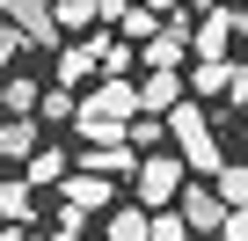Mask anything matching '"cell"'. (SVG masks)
Segmentation results:
<instances>
[{"label":"cell","instance_id":"5b68a950","mask_svg":"<svg viewBox=\"0 0 248 241\" xmlns=\"http://www.w3.org/2000/svg\"><path fill=\"white\" fill-rule=\"evenodd\" d=\"M175 212L190 219V234H204V241H219V234H226V212H233V205H226V197L212 190V176H204V183H183V197H175Z\"/></svg>","mask_w":248,"mask_h":241},{"label":"cell","instance_id":"603a6c76","mask_svg":"<svg viewBox=\"0 0 248 241\" xmlns=\"http://www.w3.org/2000/svg\"><path fill=\"white\" fill-rule=\"evenodd\" d=\"M22 44H30V37H22V30H15V22H8V15H0V66H8V59H15V51H22Z\"/></svg>","mask_w":248,"mask_h":241},{"label":"cell","instance_id":"83f0119b","mask_svg":"<svg viewBox=\"0 0 248 241\" xmlns=\"http://www.w3.org/2000/svg\"><path fill=\"white\" fill-rule=\"evenodd\" d=\"M0 117H8V88H0Z\"/></svg>","mask_w":248,"mask_h":241},{"label":"cell","instance_id":"6da1fadb","mask_svg":"<svg viewBox=\"0 0 248 241\" xmlns=\"http://www.w3.org/2000/svg\"><path fill=\"white\" fill-rule=\"evenodd\" d=\"M132 117H139V80L102 73V88L80 95L73 110V139H132Z\"/></svg>","mask_w":248,"mask_h":241},{"label":"cell","instance_id":"cb8c5ba5","mask_svg":"<svg viewBox=\"0 0 248 241\" xmlns=\"http://www.w3.org/2000/svg\"><path fill=\"white\" fill-rule=\"evenodd\" d=\"M226 95H233V102L248 110V59H233V80H226Z\"/></svg>","mask_w":248,"mask_h":241},{"label":"cell","instance_id":"ba28073f","mask_svg":"<svg viewBox=\"0 0 248 241\" xmlns=\"http://www.w3.org/2000/svg\"><path fill=\"white\" fill-rule=\"evenodd\" d=\"M88 73H102V37H88V44H59V80L80 88Z\"/></svg>","mask_w":248,"mask_h":241},{"label":"cell","instance_id":"4316f807","mask_svg":"<svg viewBox=\"0 0 248 241\" xmlns=\"http://www.w3.org/2000/svg\"><path fill=\"white\" fill-rule=\"evenodd\" d=\"M146 8H161V15H175V8H183V0H146Z\"/></svg>","mask_w":248,"mask_h":241},{"label":"cell","instance_id":"3957f363","mask_svg":"<svg viewBox=\"0 0 248 241\" xmlns=\"http://www.w3.org/2000/svg\"><path fill=\"white\" fill-rule=\"evenodd\" d=\"M183 183H190V161H183V154H139V168H132V190H139V205H146V212L175 205V197H183Z\"/></svg>","mask_w":248,"mask_h":241},{"label":"cell","instance_id":"2e32d148","mask_svg":"<svg viewBox=\"0 0 248 241\" xmlns=\"http://www.w3.org/2000/svg\"><path fill=\"white\" fill-rule=\"evenodd\" d=\"M73 110H80V102H73V88H66V80H59L51 95H37V117H44V125H73Z\"/></svg>","mask_w":248,"mask_h":241},{"label":"cell","instance_id":"8992f818","mask_svg":"<svg viewBox=\"0 0 248 241\" xmlns=\"http://www.w3.org/2000/svg\"><path fill=\"white\" fill-rule=\"evenodd\" d=\"M80 168H95V176L117 183V176L139 168V146H132V139H80Z\"/></svg>","mask_w":248,"mask_h":241},{"label":"cell","instance_id":"ffe728a7","mask_svg":"<svg viewBox=\"0 0 248 241\" xmlns=\"http://www.w3.org/2000/svg\"><path fill=\"white\" fill-rule=\"evenodd\" d=\"M102 73H132V37H102Z\"/></svg>","mask_w":248,"mask_h":241},{"label":"cell","instance_id":"e0dca14e","mask_svg":"<svg viewBox=\"0 0 248 241\" xmlns=\"http://www.w3.org/2000/svg\"><path fill=\"white\" fill-rule=\"evenodd\" d=\"M212 190H219L226 205H248V161H226V168L212 176Z\"/></svg>","mask_w":248,"mask_h":241},{"label":"cell","instance_id":"52a82bcc","mask_svg":"<svg viewBox=\"0 0 248 241\" xmlns=\"http://www.w3.org/2000/svg\"><path fill=\"white\" fill-rule=\"evenodd\" d=\"M183 102V66H146V80H139V110H175Z\"/></svg>","mask_w":248,"mask_h":241},{"label":"cell","instance_id":"7c38bea8","mask_svg":"<svg viewBox=\"0 0 248 241\" xmlns=\"http://www.w3.org/2000/svg\"><path fill=\"white\" fill-rule=\"evenodd\" d=\"M226 80H233V59H197L190 66V95H226Z\"/></svg>","mask_w":248,"mask_h":241},{"label":"cell","instance_id":"d6986e66","mask_svg":"<svg viewBox=\"0 0 248 241\" xmlns=\"http://www.w3.org/2000/svg\"><path fill=\"white\" fill-rule=\"evenodd\" d=\"M154 241H190V219L161 205V212H154Z\"/></svg>","mask_w":248,"mask_h":241},{"label":"cell","instance_id":"9a60e30c","mask_svg":"<svg viewBox=\"0 0 248 241\" xmlns=\"http://www.w3.org/2000/svg\"><path fill=\"white\" fill-rule=\"evenodd\" d=\"M161 139H168V117H161V110H139V117H132V146H139V154H154Z\"/></svg>","mask_w":248,"mask_h":241},{"label":"cell","instance_id":"8fae6325","mask_svg":"<svg viewBox=\"0 0 248 241\" xmlns=\"http://www.w3.org/2000/svg\"><path fill=\"white\" fill-rule=\"evenodd\" d=\"M0 219H15V226H22V219H37V183H30V176L0 183Z\"/></svg>","mask_w":248,"mask_h":241},{"label":"cell","instance_id":"30bf717a","mask_svg":"<svg viewBox=\"0 0 248 241\" xmlns=\"http://www.w3.org/2000/svg\"><path fill=\"white\" fill-rule=\"evenodd\" d=\"M30 154H37V125L22 110H8L0 117V161H30Z\"/></svg>","mask_w":248,"mask_h":241},{"label":"cell","instance_id":"9c48e42d","mask_svg":"<svg viewBox=\"0 0 248 241\" xmlns=\"http://www.w3.org/2000/svg\"><path fill=\"white\" fill-rule=\"evenodd\" d=\"M66 205H80V212H109V176L73 168V176H66Z\"/></svg>","mask_w":248,"mask_h":241},{"label":"cell","instance_id":"7a4b0ae2","mask_svg":"<svg viewBox=\"0 0 248 241\" xmlns=\"http://www.w3.org/2000/svg\"><path fill=\"white\" fill-rule=\"evenodd\" d=\"M168 139H175V154L190 161V176H219L226 168V154H219V132H212V117H204V102H175L168 110Z\"/></svg>","mask_w":248,"mask_h":241},{"label":"cell","instance_id":"5bb4252c","mask_svg":"<svg viewBox=\"0 0 248 241\" xmlns=\"http://www.w3.org/2000/svg\"><path fill=\"white\" fill-rule=\"evenodd\" d=\"M22 176H30V183H66V154H59V146H37V154L22 161Z\"/></svg>","mask_w":248,"mask_h":241},{"label":"cell","instance_id":"277c9868","mask_svg":"<svg viewBox=\"0 0 248 241\" xmlns=\"http://www.w3.org/2000/svg\"><path fill=\"white\" fill-rule=\"evenodd\" d=\"M0 15H8L37 51H59V44H66V30H59V0H0Z\"/></svg>","mask_w":248,"mask_h":241},{"label":"cell","instance_id":"4fadbf2b","mask_svg":"<svg viewBox=\"0 0 248 241\" xmlns=\"http://www.w3.org/2000/svg\"><path fill=\"white\" fill-rule=\"evenodd\" d=\"M109 241H154V212H146V205H124V212L109 219Z\"/></svg>","mask_w":248,"mask_h":241},{"label":"cell","instance_id":"7402d4cb","mask_svg":"<svg viewBox=\"0 0 248 241\" xmlns=\"http://www.w3.org/2000/svg\"><path fill=\"white\" fill-rule=\"evenodd\" d=\"M8 110H22V117H37V88H30V80H8Z\"/></svg>","mask_w":248,"mask_h":241},{"label":"cell","instance_id":"d4e9b609","mask_svg":"<svg viewBox=\"0 0 248 241\" xmlns=\"http://www.w3.org/2000/svg\"><path fill=\"white\" fill-rule=\"evenodd\" d=\"M219 241H248V205H233V212H226V234H219Z\"/></svg>","mask_w":248,"mask_h":241},{"label":"cell","instance_id":"f1b7e54d","mask_svg":"<svg viewBox=\"0 0 248 241\" xmlns=\"http://www.w3.org/2000/svg\"><path fill=\"white\" fill-rule=\"evenodd\" d=\"M241 139H248V125H241Z\"/></svg>","mask_w":248,"mask_h":241},{"label":"cell","instance_id":"ac0fdd59","mask_svg":"<svg viewBox=\"0 0 248 241\" xmlns=\"http://www.w3.org/2000/svg\"><path fill=\"white\" fill-rule=\"evenodd\" d=\"M154 15H161V8H124V22H117V30H124V37H132V44H146V37L161 30Z\"/></svg>","mask_w":248,"mask_h":241},{"label":"cell","instance_id":"44dd1931","mask_svg":"<svg viewBox=\"0 0 248 241\" xmlns=\"http://www.w3.org/2000/svg\"><path fill=\"white\" fill-rule=\"evenodd\" d=\"M95 22V0H59V30H88Z\"/></svg>","mask_w":248,"mask_h":241},{"label":"cell","instance_id":"484cf974","mask_svg":"<svg viewBox=\"0 0 248 241\" xmlns=\"http://www.w3.org/2000/svg\"><path fill=\"white\" fill-rule=\"evenodd\" d=\"M0 241H51V234H37V226H30V219H22V226H15V219H8V234H0Z\"/></svg>","mask_w":248,"mask_h":241}]
</instances>
